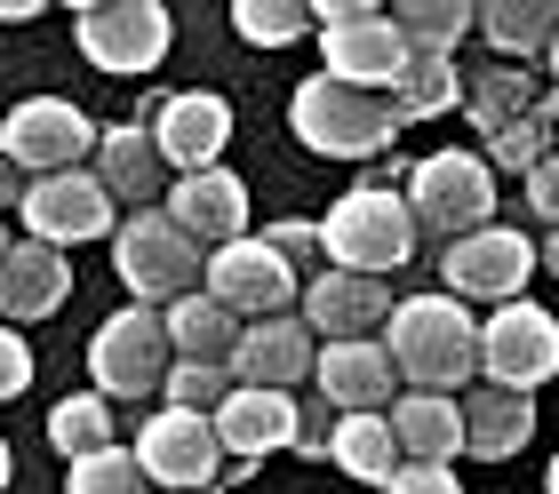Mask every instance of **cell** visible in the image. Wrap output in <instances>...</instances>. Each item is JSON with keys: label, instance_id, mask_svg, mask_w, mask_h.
<instances>
[{"label": "cell", "instance_id": "obj_1", "mask_svg": "<svg viewBox=\"0 0 559 494\" xmlns=\"http://www.w3.org/2000/svg\"><path fill=\"white\" fill-rule=\"evenodd\" d=\"M376 344H384L392 375L408 383V391L455 399L479 375V320L455 296H408V303H392V320H384Z\"/></svg>", "mask_w": 559, "mask_h": 494}, {"label": "cell", "instance_id": "obj_2", "mask_svg": "<svg viewBox=\"0 0 559 494\" xmlns=\"http://www.w3.org/2000/svg\"><path fill=\"white\" fill-rule=\"evenodd\" d=\"M320 255H328V272H360V279H384L392 264H408L416 216L400 200V184H352L320 216Z\"/></svg>", "mask_w": 559, "mask_h": 494}, {"label": "cell", "instance_id": "obj_3", "mask_svg": "<svg viewBox=\"0 0 559 494\" xmlns=\"http://www.w3.org/2000/svg\"><path fill=\"white\" fill-rule=\"evenodd\" d=\"M288 128H296L304 152H320V160H376V152L400 136L384 96L344 88V81H328V72H312V81L288 96Z\"/></svg>", "mask_w": 559, "mask_h": 494}, {"label": "cell", "instance_id": "obj_4", "mask_svg": "<svg viewBox=\"0 0 559 494\" xmlns=\"http://www.w3.org/2000/svg\"><path fill=\"white\" fill-rule=\"evenodd\" d=\"M408 216H416V240L424 231H440V240H464V231H488L496 224V176L479 152L448 144V152H424L408 168Z\"/></svg>", "mask_w": 559, "mask_h": 494}, {"label": "cell", "instance_id": "obj_5", "mask_svg": "<svg viewBox=\"0 0 559 494\" xmlns=\"http://www.w3.org/2000/svg\"><path fill=\"white\" fill-rule=\"evenodd\" d=\"M312 33H320L328 81H344V88H376L384 96L400 81V64H408V40H400L392 16L368 9V0H312Z\"/></svg>", "mask_w": 559, "mask_h": 494}, {"label": "cell", "instance_id": "obj_6", "mask_svg": "<svg viewBox=\"0 0 559 494\" xmlns=\"http://www.w3.org/2000/svg\"><path fill=\"white\" fill-rule=\"evenodd\" d=\"M200 264H209V255H200L160 207H136V216L112 224V272L129 279V296L144 311H168L176 296H192L200 288Z\"/></svg>", "mask_w": 559, "mask_h": 494}, {"label": "cell", "instance_id": "obj_7", "mask_svg": "<svg viewBox=\"0 0 559 494\" xmlns=\"http://www.w3.org/2000/svg\"><path fill=\"white\" fill-rule=\"evenodd\" d=\"M176 368V351H168V327H160V311H112L105 327L88 335V383H96V399H152L168 383Z\"/></svg>", "mask_w": 559, "mask_h": 494}, {"label": "cell", "instance_id": "obj_8", "mask_svg": "<svg viewBox=\"0 0 559 494\" xmlns=\"http://www.w3.org/2000/svg\"><path fill=\"white\" fill-rule=\"evenodd\" d=\"M440 279L455 303H520L527 279H536V240L512 224H488V231H464V240L440 248Z\"/></svg>", "mask_w": 559, "mask_h": 494}, {"label": "cell", "instance_id": "obj_9", "mask_svg": "<svg viewBox=\"0 0 559 494\" xmlns=\"http://www.w3.org/2000/svg\"><path fill=\"white\" fill-rule=\"evenodd\" d=\"M0 152L16 160L24 184H40V176H64V168L88 160L96 128L72 96H24V104H9V120H0Z\"/></svg>", "mask_w": 559, "mask_h": 494}, {"label": "cell", "instance_id": "obj_10", "mask_svg": "<svg viewBox=\"0 0 559 494\" xmlns=\"http://www.w3.org/2000/svg\"><path fill=\"white\" fill-rule=\"evenodd\" d=\"M479 375L496 383V391H527L536 399V383L559 375V320L544 303H496V320H479Z\"/></svg>", "mask_w": 559, "mask_h": 494}, {"label": "cell", "instance_id": "obj_11", "mask_svg": "<svg viewBox=\"0 0 559 494\" xmlns=\"http://www.w3.org/2000/svg\"><path fill=\"white\" fill-rule=\"evenodd\" d=\"M200 296L224 303V311H233V320L248 327V320H288L304 288H296V272L280 264V255L257 240V231H248V240L216 248L209 264H200Z\"/></svg>", "mask_w": 559, "mask_h": 494}, {"label": "cell", "instance_id": "obj_12", "mask_svg": "<svg viewBox=\"0 0 559 494\" xmlns=\"http://www.w3.org/2000/svg\"><path fill=\"white\" fill-rule=\"evenodd\" d=\"M72 40H81V57L96 72H120V81H136V72H152L168 57L176 24L160 0H96V9H81V24H72Z\"/></svg>", "mask_w": 559, "mask_h": 494}, {"label": "cell", "instance_id": "obj_13", "mask_svg": "<svg viewBox=\"0 0 559 494\" xmlns=\"http://www.w3.org/2000/svg\"><path fill=\"white\" fill-rule=\"evenodd\" d=\"M24 240H40V248H88V240H112V224H120V207L112 192L96 184L88 168H64V176H40V184H24Z\"/></svg>", "mask_w": 559, "mask_h": 494}, {"label": "cell", "instance_id": "obj_14", "mask_svg": "<svg viewBox=\"0 0 559 494\" xmlns=\"http://www.w3.org/2000/svg\"><path fill=\"white\" fill-rule=\"evenodd\" d=\"M144 136L160 152V168L176 176H200V168H224V144H233V104L216 88H176L144 112Z\"/></svg>", "mask_w": 559, "mask_h": 494}, {"label": "cell", "instance_id": "obj_15", "mask_svg": "<svg viewBox=\"0 0 559 494\" xmlns=\"http://www.w3.org/2000/svg\"><path fill=\"white\" fill-rule=\"evenodd\" d=\"M136 471L144 486H160V494H185V486H216V423L209 414H185V407H160V414H144V431H136Z\"/></svg>", "mask_w": 559, "mask_h": 494}, {"label": "cell", "instance_id": "obj_16", "mask_svg": "<svg viewBox=\"0 0 559 494\" xmlns=\"http://www.w3.org/2000/svg\"><path fill=\"white\" fill-rule=\"evenodd\" d=\"M160 216L185 231V240L200 255H216V248H233L248 240V184L233 168H200V176H176V184L160 192Z\"/></svg>", "mask_w": 559, "mask_h": 494}, {"label": "cell", "instance_id": "obj_17", "mask_svg": "<svg viewBox=\"0 0 559 494\" xmlns=\"http://www.w3.org/2000/svg\"><path fill=\"white\" fill-rule=\"evenodd\" d=\"M296 320L312 327V344H376L392 320V288L360 272H320L312 288L296 296Z\"/></svg>", "mask_w": 559, "mask_h": 494}, {"label": "cell", "instance_id": "obj_18", "mask_svg": "<svg viewBox=\"0 0 559 494\" xmlns=\"http://www.w3.org/2000/svg\"><path fill=\"white\" fill-rule=\"evenodd\" d=\"M209 423H216V447L233 455V462H264L280 447H296L304 407H296V391H248V383H233Z\"/></svg>", "mask_w": 559, "mask_h": 494}, {"label": "cell", "instance_id": "obj_19", "mask_svg": "<svg viewBox=\"0 0 559 494\" xmlns=\"http://www.w3.org/2000/svg\"><path fill=\"white\" fill-rule=\"evenodd\" d=\"M312 327L296 320H248L240 344H233V383H248V391H296V383H312Z\"/></svg>", "mask_w": 559, "mask_h": 494}, {"label": "cell", "instance_id": "obj_20", "mask_svg": "<svg viewBox=\"0 0 559 494\" xmlns=\"http://www.w3.org/2000/svg\"><path fill=\"white\" fill-rule=\"evenodd\" d=\"M312 383H320V399L336 414H384L400 399V375H392L384 344H320L312 351Z\"/></svg>", "mask_w": 559, "mask_h": 494}, {"label": "cell", "instance_id": "obj_21", "mask_svg": "<svg viewBox=\"0 0 559 494\" xmlns=\"http://www.w3.org/2000/svg\"><path fill=\"white\" fill-rule=\"evenodd\" d=\"M455 414H464V455L472 462H512L520 447H536V399L527 391L472 383V399H455Z\"/></svg>", "mask_w": 559, "mask_h": 494}, {"label": "cell", "instance_id": "obj_22", "mask_svg": "<svg viewBox=\"0 0 559 494\" xmlns=\"http://www.w3.org/2000/svg\"><path fill=\"white\" fill-rule=\"evenodd\" d=\"M64 296H72V264L57 248H40V240H16L9 264H0V320L33 327L48 311H64Z\"/></svg>", "mask_w": 559, "mask_h": 494}, {"label": "cell", "instance_id": "obj_23", "mask_svg": "<svg viewBox=\"0 0 559 494\" xmlns=\"http://www.w3.org/2000/svg\"><path fill=\"white\" fill-rule=\"evenodd\" d=\"M384 431H392L400 462H455L464 455V414H455V399H440V391H400L384 407Z\"/></svg>", "mask_w": 559, "mask_h": 494}, {"label": "cell", "instance_id": "obj_24", "mask_svg": "<svg viewBox=\"0 0 559 494\" xmlns=\"http://www.w3.org/2000/svg\"><path fill=\"white\" fill-rule=\"evenodd\" d=\"M96 184L112 192V207L120 200H136V207H152L168 192V168H160V152H152V136H144V120H129V128H96Z\"/></svg>", "mask_w": 559, "mask_h": 494}, {"label": "cell", "instance_id": "obj_25", "mask_svg": "<svg viewBox=\"0 0 559 494\" xmlns=\"http://www.w3.org/2000/svg\"><path fill=\"white\" fill-rule=\"evenodd\" d=\"M472 24L503 64H544V48L559 40V0H479Z\"/></svg>", "mask_w": 559, "mask_h": 494}, {"label": "cell", "instance_id": "obj_26", "mask_svg": "<svg viewBox=\"0 0 559 494\" xmlns=\"http://www.w3.org/2000/svg\"><path fill=\"white\" fill-rule=\"evenodd\" d=\"M160 327H168V351L176 359H192V368H233V344H240V320L224 303H209V296H176L168 311H160Z\"/></svg>", "mask_w": 559, "mask_h": 494}, {"label": "cell", "instance_id": "obj_27", "mask_svg": "<svg viewBox=\"0 0 559 494\" xmlns=\"http://www.w3.org/2000/svg\"><path fill=\"white\" fill-rule=\"evenodd\" d=\"M384 104H392L400 128H408V120H440V112L464 104V64H455V57H416V48H408V64H400V81L384 88Z\"/></svg>", "mask_w": 559, "mask_h": 494}, {"label": "cell", "instance_id": "obj_28", "mask_svg": "<svg viewBox=\"0 0 559 494\" xmlns=\"http://www.w3.org/2000/svg\"><path fill=\"white\" fill-rule=\"evenodd\" d=\"M464 104H472V128L479 136H496V128H512V120H527L544 104V88H536V72L527 64H479L472 81H464Z\"/></svg>", "mask_w": 559, "mask_h": 494}, {"label": "cell", "instance_id": "obj_29", "mask_svg": "<svg viewBox=\"0 0 559 494\" xmlns=\"http://www.w3.org/2000/svg\"><path fill=\"white\" fill-rule=\"evenodd\" d=\"M328 462H336L344 479H360V486H384L400 471V447H392L384 414H336V431H328Z\"/></svg>", "mask_w": 559, "mask_h": 494}, {"label": "cell", "instance_id": "obj_30", "mask_svg": "<svg viewBox=\"0 0 559 494\" xmlns=\"http://www.w3.org/2000/svg\"><path fill=\"white\" fill-rule=\"evenodd\" d=\"M392 16V33L416 48V57H455V40L472 33V0H400Z\"/></svg>", "mask_w": 559, "mask_h": 494}, {"label": "cell", "instance_id": "obj_31", "mask_svg": "<svg viewBox=\"0 0 559 494\" xmlns=\"http://www.w3.org/2000/svg\"><path fill=\"white\" fill-rule=\"evenodd\" d=\"M551 128H559V104L544 96L536 104V112H527V120H512V128H496V136H488V152H479V160H488V176L496 168H512V176H536L544 160H551Z\"/></svg>", "mask_w": 559, "mask_h": 494}, {"label": "cell", "instance_id": "obj_32", "mask_svg": "<svg viewBox=\"0 0 559 494\" xmlns=\"http://www.w3.org/2000/svg\"><path fill=\"white\" fill-rule=\"evenodd\" d=\"M48 438L64 447V462H81L96 447H112V399H96V391H72L48 407Z\"/></svg>", "mask_w": 559, "mask_h": 494}, {"label": "cell", "instance_id": "obj_33", "mask_svg": "<svg viewBox=\"0 0 559 494\" xmlns=\"http://www.w3.org/2000/svg\"><path fill=\"white\" fill-rule=\"evenodd\" d=\"M233 33L248 48H288L312 33V0H233Z\"/></svg>", "mask_w": 559, "mask_h": 494}, {"label": "cell", "instance_id": "obj_34", "mask_svg": "<svg viewBox=\"0 0 559 494\" xmlns=\"http://www.w3.org/2000/svg\"><path fill=\"white\" fill-rule=\"evenodd\" d=\"M64 494H152L129 447H96L81 462H64Z\"/></svg>", "mask_w": 559, "mask_h": 494}, {"label": "cell", "instance_id": "obj_35", "mask_svg": "<svg viewBox=\"0 0 559 494\" xmlns=\"http://www.w3.org/2000/svg\"><path fill=\"white\" fill-rule=\"evenodd\" d=\"M224 391H233V368H192V359H176L168 383H160V399L185 407V414H216Z\"/></svg>", "mask_w": 559, "mask_h": 494}, {"label": "cell", "instance_id": "obj_36", "mask_svg": "<svg viewBox=\"0 0 559 494\" xmlns=\"http://www.w3.org/2000/svg\"><path fill=\"white\" fill-rule=\"evenodd\" d=\"M264 248H272L280 264L296 272V264H312V255H320V224H304V216H280V224L264 231Z\"/></svg>", "mask_w": 559, "mask_h": 494}, {"label": "cell", "instance_id": "obj_37", "mask_svg": "<svg viewBox=\"0 0 559 494\" xmlns=\"http://www.w3.org/2000/svg\"><path fill=\"white\" fill-rule=\"evenodd\" d=\"M384 494H464V486H455V462H400Z\"/></svg>", "mask_w": 559, "mask_h": 494}, {"label": "cell", "instance_id": "obj_38", "mask_svg": "<svg viewBox=\"0 0 559 494\" xmlns=\"http://www.w3.org/2000/svg\"><path fill=\"white\" fill-rule=\"evenodd\" d=\"M24 383H33V351L16 327H0V399H24Z\"/></svg>", "mask_w": 559, "mask_h": 494}, {"label": "cell", "instance_id": "obj_39", "mask_svg": "<svg viewBox=\"0 0 559 494\" xmlns=\"http://www.w3.org/2000/svg\"><path fill=\"white\" fill-rule=\"evenodd\" d=\"M527 207H536V224H544V231H559V152H551L536 176H527Z\"/></svg>", "mask_w": 559, "mask_h": 494}, {"label": "cell", "instance_id": "obj_40", "mask_svg": "<svg viewBox=\"0 0 559 494\" xmlns=\"http://www.w3.org/2000/svg\"><path fill=\"white\" fill-rule=\"evenodd\" d=\"M24 200V176H16V160H9V152H0V224H9V207Z\"/></svg>", "mask_w": 559, "mask_h": 494}, {"label": "cell", "instance_id": "obj_41", "mask_svg": "<svg viewBox=\"0 0 559 494\" xmlns=\"http://www.w3.org/2000/svg\"><path fill=\"white\" fill-rule=\"evenodd\" d=\"M40 16V0H0V24H33Z\"/></svg>", "mask_w": 559, "mask_h": 494}, {"label": "cell", "instance_id": "obj_42", "mask_svg": "<svg viewBox=\"0 0 559 494\" xmlns=\"http://www.w3.org/2000/svg\"><path fill=\"white\" fill-rule=\"evenodd\" d=\"M536 264H544V272L559 279V231H551V240H544V255H536Z\"/></svg>", "mask_w": 559, "mask_h": 494}, {"label": "cell", "instance_id": "obj_43", "mask_svg": "<svg viewBox=\"0 0 559 494\" xmlns=\"http://www.w3.org/2000/svg\"><path fill=\"white\" fill-rule=\"evenodd\" d=\"M544 72H551V81H559V40H551V48H544Z\"/></svg>", "mask_w": 559, "mask_h": 494}, {"label": "cell", "instance_id": "obj_44", "mask_svg": "<svg viewBox=\"0 0 559 494\" xmlns=\"http://www.w3.org/2000/svg\"><path fill=\"white\" fill-rule=\"evenodd\" d=\"M0 494H9V438H0Z\"/></svg>", "mask_w": 559, "mask_h": 494}, {"label": "cell", "instance_id": "obj_45", "mask_svg": "<svg viewBox=\"0 0 559 494\" xmlns=\"http://www.w3.org/2000/svg\"><path fill=\"white\" fill-rule=\"evenodd\" d=\"M544 494H559V455H551V471H544Z\"/></svg>", "mask_w": 559, "mask_h": 494}, {"label": "cell", "instance_id": "obj_46", "mask_svg": "<svg viewBox=\"0 0 559 494\" xmlns=\"http://www.w3.org/2000/svg\"><path fill=\"white\" fill-rule=\"evenodd\" d=\"M9 248H16V240H9V224H0V264H9Z\"/></svg>", "mask_w": 559, "mask_h": 494}, {"label": "cell", "instance_id": "obj_47", "mask_svg": "<svg viewBox=\"0 0 559 494\" xmlns=\"http://www.w3.org/2000/svg\"><path fill=\"white\" fill-rule=\"evenodd\" d=\"M185 494H224V486H185Z\"/></svg>", "mask_w": 559, "mask_h": 494}, {"label": "cell", "instance_id": "obj_48", "mask_svg": "<svg viewBox=\"0 0 559 494\" xmlns=\"http://www.w3.org/2000/svg\"><path fill=\"white\" fill-rule=\"evenodd\" d=\"M551 144H559V128H551Z\"/></svg>", "mask_w": 559, "mask_h": 494}]
</instances>
